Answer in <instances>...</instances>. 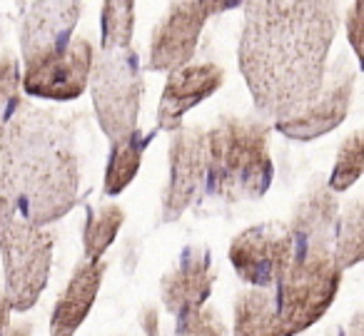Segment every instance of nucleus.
<instances>
[{"mask_svg":"<svg viewBox=\"0 0 364 336\" xmlns=\"http://www.w3.org/2000/svg\"><path fill=\"white\" fill-rule=\"evenodd\" d=\"M337 220H339L337 192H334L322 177H314L307 185V190L299 195L287 227L297 244L332 246L334 249Z\"/></svg>","mask_w":364,"mask_h":336,"instance_id":"nucleus-15","label":"nucleus"},{"mask_svg":"<svg viewBox=\"0 0 364 336\" xmlns=\"http://www.w3.org/2000/svg\"><path fill=\"white\" fill-rule=\"evenodd\" d=\"M364 175V130H357L342 140L334 157V167L329 172L327 185L334 192H347Z\"/></svg>","mask_w":364,"mask_h":336,"instance_id":"nucleus-22","label":"nucleus"},{"mask_svg":"<svg viewBox=\"0 0 364 336\" xmlns=\"http://www.w3.org/2000/svg\"><path fill=\"white\" fill-rule=\"evenodd\" d=\"M354 82H357V70L349 63L347 53H339L327 65V75H324L319 95L297 115L274 120V130L297 142H312L337 130L352 107Z\"/></svg>","mask_w":364,"mask_h":336,"instance_id":"nucleus-8","label":"nucleus"},{"mask_svg":"<svg viewBox=\"0 0 364 336\" xmlns=\"http://www.w3.org/2000/svg\"><path fill=\"white\" fill-rule=\"evenodd\" d=\"M177 336H230L225 321L215 309H198L185 319H177Z\"/></svg>","mask_w":364,"mask_h":336,"instance_id":"nucleus-24","label":"nucleus"},{"mask_svg":"<svg viewBox=\"0 0 364 336\" xmlns=\"http://www.w3.org/2000/svg\"><path fill=\"white\" fill-rule=\"evenodd\" d=\"M105 259H82L75 264L50 316V336H75L87 319L105 276Z\"/></svg>","mask_w":364,"mask_h":336,"instance_id":"nucleus-16","label":"nucleus"},{"mask_svg":"<svg viewBox=\"0 0 364 336\" xmlns=\"http://www.w3.org/2000/svg\"><path fill=\"white\" fill-rule=\"evenodd\" d=\"M77 187L73 120L31 100L0 115V222L21 215L53 224L75 207Z\"/></svg>","mask_w":364,"mask_h":336,"instance_id":"nucleus-2","label":"nucleus"},{"mask_svg":"<svg viewBox=\"0 0 364 336\" xmlns=\"http://www.w3.org/2000/svg\"><path fill=\"white\" fill-rule=\"evenodd\" d=\"M55 232L16 215L0 222V256L6 271V296L13 311H28L46 291L53 266Z\"/></svg>","mask_w":364,"mask_h":336,"instance_id":"nucleus-5","label":"nucleus"},{"mask_svg":"<svg viewBox=\"0 0 364 336\" xmlns=\"http://www.w3.org/2000/svg\"><path fill=\"white\" fill-rule=\"evenodd\" d=\"M90 95L97 125L110 142L132 135L137 130L145 80L137 53L130 48L100 50L92 63Z\"/></svg>","mask_w":364,"mask_h":336,"instance_id":"nucleus-6","label":"nucleus"},{"mask_svg":"<svg viewBox=\"0 0 364 336\" xmlns=\"http://www.w3.org/2000/svg\"><path fill=\"white\" fill-rule=\"evenodd\" d=\"M344 33H347L349 48L364 70V0H354L344 13Z\"/></svg>","mask_w":364,"mask_h":336,"instance_id":"nucleus-25","label":"nucleus"},{"mask_svg":"<svg viewBox=\"0 0 364 336\" xmlns=\"http://www.w3.org/2000/svg\"><path fill=\"white\" fill-rule=\"evenodd\" d=\"M347 336H364V311H357L347 326Z\"/></svg>","mask_w":364,"mask_h":336,"instance_id":"nucleus-29","label":"nucleus"},{"mask_svg":"<svg viewBox=\"0 0 364 336\" xmlns=\"http://www.w3.org/2000/svg\"><path fill=\"white\" fill-rule=\"evenodd\" d=\"M6 336H33V326L31 324H21L16 326V329H11Z\"/></svg>","mask_w":364,"mask_h":336,"instance_id":"nucleus-30","label":"nucleus"},{"mask_svg":"<svg viewBox=\"0 0 364 336\" xmlns=\"http://www.w3.org/2000/svg\"><path fill=\"white\" fill-rule=\"evenodd\" d=\"M21 87H23L21 60H18V55L13 50L3 48L0 50V115L13 110L23 100Z\"/></svg>","mask_w":364,"mask_h":336,"instance_id":"nucleus-23","label":"nucleus"},{"mask_svg":"<svg viewBox=\"0 0 364 336\" xmlns=\"http://www.w3.org/2000/svg\"><path fill=\"white\" fill-rule=\"evenodd\" d=\"M200 6H203V11L208 13V18H213V16H220V13L242 8L245 0H200Z\"/></svg>","mask_w":364,"mask_h":336,"instance_id":"nucleus-26","label":"nucleus"},{"mask_svg":"<svg viewBox=\"0 0 364 336\" xmlns=\"http://www.w3.org/2000/svg\"><path fill=\"white\" fill-rule=\"evenodd\" d=\"M13 306L8 301L6 291H0V336H6V329H8V316H11Z\"/></svg>","mask_w":364,"mask_h":336,"instance_id":"nucleus-28","label":"nucleus"},{"mask_svg":"<svg viewBox=\"0 0 364 336\" xmlns=\"http://www.w3.org/2000/svg\"><path fill=\"white\" fill-rule=\"evenodd\" d=\"M80 16L82 0H31L21 16L23 60L65 48Z\"/></svg>","mask_w":364,"mask_h":336,"instance_id":"nucleus-13","label":"nucleus"},{"mask_svg":"<svg viewBox=\"0 0 364 336\" xmlns=\"http://www.w3.org/2000/svg\"><path fill=\"white\" fill-rule=\"evenodd\" d=\"M269 130L259 117H218L208 130V180L205 190L225 205L255 202L272 185Z\"/></svg>","mask_w":364,"mask_h":336,"instance_id":"nucleus-3","label":"nucleus"},{"mask_svg":"<svg viewBox=\"0 0 364 336\" xmlns=\"http://www.w3.org/2000/svg\"><path fill=\"white\" fill-rule=\"evenodd\" d=\"M147 137L140 130L122 140L112 142L110 155H107L105 180H102V192L107 197H117L130 187V182L137 177L142 165V152H145Z\"/></svg>","mask_w":364,"mask_h":336,"instance_id":"nucleus-18","label":"nucleus"},{"mask_svg":"<svg viewBox=\"0 0 364 336\" xmlns=\"http://www.w3.org/2000/svg\"><path fill=\"white\" fill-rule=\"evenodd\" d=\"M125 222V210L115 202L92 207L87 212L85 227H82V254L85 259H102L112 242L120 234V227Z\"/></svg>","mask_w":364,"mask_h":336,"instance_id":"nucleus-20","label":"nucleus"},{"mask_svg":"<svg viewBox=\"0 0 364 336\" xmlns=\"http://www.w3.org/2000/svg\"><path fill=\"white\" fill-rule=\"evenodd\" d=\"M208 23V13L200 0H172L150 36L147 70L172 72L193 63L200 45V36Z\"/></svg>","mask_w":364,"mask_h":336,"instance_id":"nucleus-11","label":"nucleus"},{"mask_svg":"<svg viewBox=\"0 0 364 336\" xmlns=\"http://www.w3.org/2000/svg\"><path fill=\"white\" fill-rule=\"evenodd\" d=\"M170 180L162 195L160 217L162 222H175L188 212L205 192L208 180V130L200 125L172 130L170 150Z\"/></svg>","mask_w":364,"mask_h":336,"instance_id":"nucleus-10","label":"nucleus"},{"mask_svg":"<svg viewBox=\"0 0 364 336\" xmlns=\"http://www.w3.org/2000/svg\"><path fill=\"white\" fill-rule=\"evenodd\" d=\"M213 254L205 244H190L180 251L172 269L162 276V304L175 319H185L193 311L203 309L213 294Z\"/></svg>","mask_w":364,"mask_h":336,"instance_id":"nucleus-12","label":"nucleus"},{"mask_svg":"<svg viewBox=\"0 0 364 336\" xmlns=\"http://www.w3.org/2000/svg\"><path fill=\"white\" fill-rule=\"evenodd\" d=\"M237 63L262 117L284 120L319 95L339 31L337 0H245Z\"/></svg>","mask_w":364,"mask_h":336,"instance_id":"nucleus-1","label":"nucleus"},{"mask_svg":"<svg viewBox=\"0 0 364 336\" xmlns=\"http://www.w3.org/2000/svg\"><path fill=\"white\" fill-rule=\"evenodd\" d=\"M225 85V70L218 63H188L167 72L165 90L157 105V127L177 130L182 127V117L200 102L210 100Z\"/></svg>","mask_w":364,"mask_h":336,"instance_id":"nucleus-14","label":"nucleus"},{"mask_svg":"<svg viewBox=\"0 0 364 336\" xmlns=\"http://www.w3.org/2000/svg\"><path fill=\"white\" fill-rule=\"evenodd\" d=\"M95 55L92 43L75 36L65 48L23 60V90L36 100H77L90 85Z\"/></svg>","mask_w":364,"mask_h":336,"instance_id":"nucleus-7","label":"nucleus"},{"mask_svg":"<svg viewBox=\"0 0 364 336\" xmlns=\"http://www.w3.org/2000/svg\"><path fill=\"white\" fill-rule=\"evenodd\" d=\"M334 259L342 269L364 261V192L344 205L334 229Z\"/></svg>","mask_w":364,"mask_h":336,"instance_id":"nucleus-19","label":"nucleus"},{"mask_svg":"<svg viewBox=\"0 0 364 336\" xmlns=\"http://www.w3.org/2000/svg\"><path fill=\"white\" fill-rule=\"evenodd\" d=\"M140 326L145 329L147 336H160V329H157V309L155 306H145L140 311Z\"/></svg>","mask_w":364,"mask_h":336,"instance_id":"nucleus-27","label":"nucleus"},{"mask_svg":"<svg viewBox=\"0 0 364 336\" xmlns=\"http://www.w3.org/2000/svg\"><path fill=\"white\" fill-rule=\"evenodd\" d=\"M135 36V0L100 3V50L130 48Z\"/></svg>","mask_w":364,"mask_h":336,"instance_id":"nucleus-21","label":"nucleus"},{"mask_svg":"<svg viewBox=\"0 0 364 336\" xmlns=\"http://www.w3.org/2000/svg\"><path fill=\"white\" fill-rule=\"evenodd\" d=\"M297 242L282 222H264L242 229L230 244V261L237 276L250 286L272 289L274 281L287 269Z\"/></svg>","mask_w":364,"mask_h":336,"instance_id":"nucleus-9","label":"nucleus"},{"mask_svg":"<svg viewBox=\"0 0 364 336\" xmlns=\"http://www.w3.org/2000/svg\"><path fill=\"white\" fill-rule=\"evenodd\" d=\"M342 271L332 246L297 244L287 269L272 286L277 311L292 336L327 314L342 284Z\"/></svg>","mask_w":364,"mask_h":336,"instance_id":"nucleus-4","label":"nucleus"},{"mask_svg":"<svg viewBox=\"0 0 364 336\" xmlns=\"http://www.w3.org/2000/svg\"><path fill=\"white\" fill-rule=\"evenodd\" d=\"M235 336H292L277 311L272 289L250 286L235 299Z\"/></svg>","mask_w":364,"mask_h":336,"instance_id":"nucleus-17","label":"nucleus"}]
</instances>
